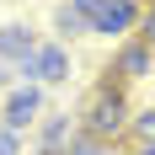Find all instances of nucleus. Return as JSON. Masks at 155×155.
I'll use <instances>...</instances> for the list:
<instances>
[{"label":"nucleus","mask_w":155,"mask_h":155,"mask_svg":"<svg viewBox=\"0 0 155 155\" xmlns=\"http://www.w3.org/2000/svg\"><path fill=\"white\" fill-rule=\"evenodd\" d=\"M134 155H155V144H139V150H134Z\"/></svg>","instance_id":"14"},{"label":"nucleus","mask_w":155,"mask_h":155,"mask_svg":"<svg viewBox=\"0 0 155 155\" xmlns=\"http://www.w3.org/2000/svg\"><path fill=\"white\" fill-rule=\"evenodd\" d=\"M64 155H107V144H96V139H75V144H64Z\"/></svg>","instance_id":"13"},{"label":"nucleus","mask_w":155,"mask_h":155,"mask_svg":"<svg viewBox=\"0 0 155 155\" xmlns=\"http://www.w3.org/2000/svg\"><path fill=\"white\" fill-rule=\"evenodd\" d=\"M38 102H43L38 91H11V96H5V118H0V123H11V128H21L27 118H38Z\"/></svg>","instance_id":"6"},{"label":"nucleus","mask_w":155,"mask_h":155,"mask_svg":"<svg viewBox=\"0 0 155 155\" xmlns=\"http://www.w3.org/2000/svg\"><path fill=\"white\" fill-rule=\"evenodd\" d=\"M21 70H38L43 80H64V75H70V54H64L59 43H38V48H32V59L21 64Z\"/></svg>","instance_id":"4"},{"label":"nucleus","mask_w":155,"mask_h":155,"mask_svg":"<svg viewBox=\"0 0 155 155\" xmlns=\"http://www.w3.org/2000/svg\"><path fill=\"white\" fill-rule=\"evenodd\" d=\"M70 5H75V11H80V16H86V27H91L96 16L107 11V0H70Z\"/></svg>","instance_id":"12"},{"label":"nucleus","mask_w":155,"mask_h":155,"mask_svg":"<svg viewBox=\"0 0 155 155\" xmlns=\"http://www.w3.org/2000/svg\"><path fill=\"white\" fill-rule=\"evenodd\" d=\"M128 134L139 144H155V107H139V118H128Z\"/></svg>","instance_id":"8"},{"label":"nucleus","mask_w":155,"mask_h":155,"mask_svg":"<svg viewBox=\"0 0 155 155\" xmlns=\"http://www.w3.org/2000/svg\"><path fill=\"white\" fill-rule=\"evenodd\" d=\"M54 27H59L64 38H80V32H91V27H86V16H80L70 0H64V5H54Z\"/></svg>","instance_id":"7"},{"label":"nucleus","mask_w":155,"mask_h":155,"mask_svg":"<svg viewBox=\"0 0 155 155\" xmlns=\"http://www.w3.org/2000/svg\"><path fill=\"white\" fill-rule=\"evenodd\" d=\"M128 86L112 70H102L96 75V86H91V96H86V112H80V128H86V139H96V144H112V139H123L128 134Z\"/></svg>","instance_id":"1"},{"label":"nucleus","mask_w":155,"mask_h":155,"mask_svg":"<svg viewBox=\"0 0 155 155\" xmlns=\"http://www.w3.org/2000/svg\"><path fill=\"white\" fill-rule=\"evenodd\" d=\"M134 27H139V0H107V11L91 21V32H107V38H123Z\"/></svg>","instance_id":"3"},{"label":"nucleus","mask_w":155,"mask_h":155,"mask_svg":"<svg viewBox=\"0 0 155 155\" xmlns=\"http://www.w3.org/2000/svg\"><path fill=\"white\" fill-rule=\"evenodd\" d=\"M139 43L155 48V0H150V5H139Z\"/></svg>","instance_id":"10"},{"label":"nucleus","mask_w":155,"mask_h":155,"mask_svg":"<svg viewBox=\"0 0 155 155\" xmlns=\"http://www.w3.org/2000/svg\"><path fill=\"white\" fill-rule=\"evenodd\" d=\"M0 155H21V134L11 123H0Z\"/></svg>","instance_id":"11"},{"label":"nucleus","mask_w":155,"mask_h":155,"mask_svg":"<svg viewBox=\"0 0 155 155\" xmlns=\"http://www.w3.org/2000/svg\"><path fill=\"white\" fill-rule=\"evenodd\" d=\"M107 70H112L118 80H123V86H134V80H144V75L155 70V48H150V43H139V38H128V43L118 48V59H112Z\"/></svg>","instance_id":"2"},{"label":"nucleus","mask_w":155,"mask_h":155,"mask_svg":"<svg viewBox=\"0 0 155 155\" xmlns=\"http://www.w3.org/2000/svg\"><path fill=\"white\" fill-rule=\"evenodd\" d=\"M64 134H70V123L64 118H48L43 123V150H64Z\"/></svg>","instance_id":"9"},{"label":"nucleus","mask_w":155,"mask_h":155,"mask_svg":"<svg viewBox=\"0 0 155 155\" xmlns=\"http://www.w3.org/2000/svg\"><path fill=\"white\" fill-rule=\"evenodd\" d=\"M32 48H38V38H32L27 27H0V59L27 64V59H32Z\"/></svg>","instance_id":"5"}]
</instances>
